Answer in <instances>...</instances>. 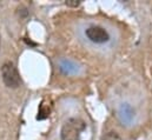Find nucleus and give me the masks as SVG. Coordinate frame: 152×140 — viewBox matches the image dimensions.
I'll use <instances>...</instances> for the list:
<instances>
[{
	"label": "nucleus",
	"mask_w": 152,
	"mask_h": 140,
	"mask_svg": "<svg viewBox=\"0 0 152 140\" xmlns=\"http://www.w3.org/2000/svg\"><path fill=\"white\" fill-rule=\"evenodd\" d=\"M86 128V124L80 118L67 119L60 130L61 140H80L81 132Z\"/></svg>",
	"instance_id": "nucleus-1"
},
{
	"label": "nucleus",
	"mask_w": 152,
	"mask_h": 140,
	"mask_svg": "<svg viewBox=\"0 0 152 140\" xmlns=\"http://www.w3.org/2000/svg\"><path fill=\"white\" fill-rule=\"evenodd\" d=\"M1 77L4 80V84L10 88H18L21 85V78L20 74L14 66L13 63L6 61L1 66Z\"/></svg>",
	"instance_id": "nucleus-2"
},
{
	"label": "nucleus",
	"mask_w": 152,
	"mask_h": 140,
	"mask_svg": "<svg viewBox=\"0 0 152 140\" xmlns=\"http://www.w3.org/2000/svg\"><path fill=\"white\" fill-rule=\"evenodd\" d=\"M85 35L90 41H92L94 44H105L110 40L109 32L104 27L97 26V25L88 26L85 30Z\"/></svg>",
	"instance_id": "nucleus-3"
},
{
	"label": "nucleus",
	"mask_w": 152,
	"mask_h": 140,
	"mask_svg": "<svg viewBox=\"0 0 152 140\" xmlns=\"http://www.w3.org/2000/svg\"><path fill=\"white\" fill-rule=\"evenodd\" d=\"M50 113H51V107H50V105H48V104H45V100L41 101V104L39 105V112H38L37 119H38V120L46 119V118H48Z\"/></svg>",
	"instance_id": "nucleus-4"
},
{
	"label": "nucleus",
	"mask_w": 152,
	"mask_h": 140,
	"mask_svg": "<svg viewBox=\"0 0 152 140\" xmlns=\"http://www.w3.org/2000/svg\"><path fill=\"white\" fill-rule=\"evenodd\" d=\"M100 140H121V138H120V136H119L117 132L111 131V132L105 133V134L102 137V139Z\"/></svg>",
	"instance_id": "nucleus-5"
},
{
	"label": "nucleus",
	"mask_w": 152,
	"mask_h": 140,
	"mask_svg": "<svg viewBox=\"0 0 152 140\" xmlns=\"http://www.w3.org/2000/svg\"><path fill=\"white\" fill-rule=\"evenodd\" d=\"M66 5L70 6V7H77L80 5V1L79 0H67L66 1Z\"/></svg>",
	"instance_id": "nucleus-6"
},
{
	"label": "nucleus",
	"mask_w": 152,
	"mask_h": 140,
	"mask_svg": "<svg viewBox=\"0 0 152 140\" xmlns=\"http://www.w3.org/2000/svg\"><path fill=\"white\" fill-rule=\"evenodd\" d=\"M19 9H21V12H19V14H20V17H27V14H28V12H27V8L26 7H24V6H21Z\"/></svg>",
	"instance_id": "nucleus-7"
},
{
	"label": "nucleus",
	"mask_w": 152,
	"mask_h": 140,
	"mask_svg": "<svg viewBox=\"0 0 152 140\" xmlns=\"http://www.w3.org/2000/svg\"><path fill=\"white\" fill-rule=\"evenodd\" d=\"M0 42H1V38H0Z\"/></svg>",
	"instance_id": "nucleus-8"
}]
</instances>
